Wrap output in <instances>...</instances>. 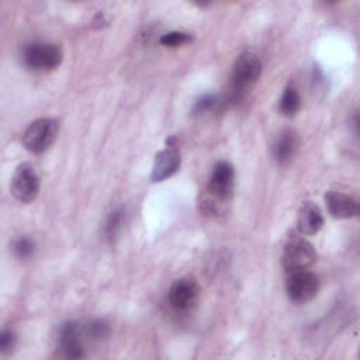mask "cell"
Returning a JSON list of instances; mask_svg holds the SVG:
<instances>
[{
	"mask_svg": "<svg viewBox=\"0 0 360 360\" xmlns=\"http://www.w3.org/2000/svg\"><path fill=\"white\" fill-rule=\"evenodd\" d=\"M233 166L225 160L218 162L211 172L205 194L200 201L201 212L212 217L222 214L224 204H226L233 194Z\"/></svg>",
	"mask_w": 360,
	"mask_h": 360,
	"instance_id": "1",
	"label": "cell"
},
{
	"mask_svg": "<svg viewBox=\"0 0 360 360\" xmlns=\"http://www.w3.org/2000/svg\"><path fill=\"white\" fill-rule=\"evenodd\" d=\"M59 132V122L55 118L44 117L32 121L22 132L21 142L31 153H44L55 142Z\"/></svg>",
	"mask_w": 360,
	"mask_h": 360,
	"instance_id": "2",
	"label": "cell"
},
{
	"mask_svg": "<svg viewBox=\"0 0 360 360\" xmlns=\"http://www.w3.org/2000/svg\"><path fill=\"white\" fill-rule=\"evenodd\" d=\"M63 53L60 48L51 42H30L22 49L24 65L35 72H49L62 63Z\"/></svg>",
	"mask_w": 360,
	"mask_h": 360,
	"instance_id": "3",
	"label": "cell"
},
{
	"mask_svg": "<svg viewBox=\"0 0 360 360\" xmlns=\"http://www.w3.org/2000/svg\"><path fill=\"white\" fill-rule=\"evenodd\" d=\"M262 75V62L259 56L253 52L240 53L231 73V86L235 96H242L246 90H249Z\"/></svg>",
	"mask_w": 360,
	"mask_h": 360,
	"instance_id": "4",
	"label": "cell"
},
{
	"mask_svg": "<svg viewBox=\"0 0 360 360\" xmlns=\"http://www.w3.org/2000/svg\"><path fill=\"white\" fill-rule=\"evenodd\" d=\"M281 260L283 267L288 274L294 271L308 270L316 260V250L307 239L292 236L284 246Z\"/></svg>",
	"mask_w": 360,
	"mask_h": 360,
	"instance_id": "5",
	"label": "cell"
},
{
	"mask_svg": "<svg viewBox=\"0 0 360 360\" xmlns=\"http://www.w3.org/2000/svg\"><path fill=\"white\" fill-rule=\"evenodd\" d=\"M39 187L41 181L35 167L27 162L20 163L15 167L10 183V191L13 197L24 204L32 202L39 193Z\"/></svg>",
	"mask_w": 360,
	"mask_h": 360,
	"instance_id": "6",
	"label": "cell"
},
{
	"mask_svg": "<svg viewBox=\"0 0 360 360\" xmlns=\"http://www.w3.org/2000/svg\"><path fill=\"white\" fill-rule=\"evenodd\" d=\"M285 290H287L288 298L292 302L304 304L312 300L318 294L319 280L314 273L308 270L294 271L288 274Z\"/></svg>",
	"mask_w": 360,
	"mask_h": 360,
	"instance_id": "7",
	"label": "cell"
},
{
	"mask_svg": "<svg viewBox=\"0 0 360 360\" xmlns=\"http://www.w3.org/2000/svg\"><path fill=\"white\" fill-rule=\"evenodd\" d=\"M198 297V284L191 277H180L174 280L169 290V302L177 312L191 311L197 305Z\"/></svg>",
	"mask_w": 360,
	"mask_h": 360,
	"instance_id": "8",
	"label": "cell"
},
{
	"mask_svg": "<svg viewBox=\"0 0 360 360\" xmlns=\"http://www.w3.org/2000/svg\"><path fill=\"white\" fill-rule=\"evenodd\" d=\"M84 329L76 322H65L59 328L58 342L59 350L66 359H83L84 357V347H83V338Z\"/></svg>",
	"mask_w": 360,
	"mask_h": 360,
	"instance_id": "9",
	"label": "cell"
},
{
	"mask_svg": "<svg viewBox=\"0 0 360 360\" xmlns=\"http://www.w3.org/2000/svg\"><path fill=\"white\" fill-rule=\"evenodd\" d=\"M181 158L176 145H167L155 155L150 179L153 183L163 181L172 177L180 167Z\"/></svg>",
	"mask_w": 360,
	"mask_h": 360,
	"instance_id": "10",
	"label": "cell"
},
{
	"mask_svg": "<svg viewBox=\"0 0 360 360\" xmlns=\"http://www.w3.org/2000/svg\"><path fill=\"white\" fill-rule=\"evenodd\" d=\"M325 202L328 212L336 219H347L359 214V204L349 194L330 190L325 194Z\"/></svg>",
	"mask_w": 360,
	"mask_h": 360,
	"instance_id": "11",
	"label": "cell"
},
{
	"mask_svg": "<svg viewBox=\"0 0 360 360\" xmlns=\"http://www.w3.org/2000/svg\"><path fill=\"white\" fill-rule=\"evenodd\" d=\"M298 149H300L298 132L294 128H285L280 132V135L274 142L273 155L280 165H288L295 158Z\"/></svg>",
	"mask_w": 360,
	"mask_h": 360,
	"instance_id": "12",
	"label": "cell"
},
{
	"mask_svg": "<svg viewBox=\"0 0 360 360\" xmlns=\"http://www.w3.org/2000/svg\"><path fill=\"white\" fill-rule=\"evenodd\" d=\"M323 226V215L318 204L305 201L298 210L297 228L302 235H315Z\"/></svg>",
	"mask_w": 360,
	"mask_h": 360,
	"instance_id": "13",
	"label": "cell"
},
{
	"mask_svg": "<svg viewBox=\"0 0 360 360\" xmlns=\"http://www.w3.org/2000/svg\"><path fill=\"white\" fill-rule=\"evenodd\" d=\"M300 108H301V96L295 86L288 84L278 100V110L285 117H294L300 111Z\"/></svg>",
	"mask_w": 360,
	"mask_h": 360,
	"instance_id": "14",
	"label": "cell"
},
{
	"mask_svg": "<svg viewBox=\"0 0 360 360\" xmlns=\"http://www.w3.org/2000/svg\"><path fill=\"white\" fill-rule=\"evenodd\" d=\"M84 336L93 342H101L110 335V325L104 319H93L84 328Z\"/></svg>",
	"mask_w": 360,
	"mask_h": 360,
	"instance_id": "15",
	"label": "cell"
},
{
	"mask_svg": "<svg viewBox=\"0 0 360 360\" xmlns=\"http://www.w3.org/2000/svg\"><path fill=\"white\" fill-rule=\"evenodd\" d=\"M124 218H125V212L122 208H117L112 212H110L104 225V235L108 240H112L117 238V235L122 228Z\"/></svg>",
	"mask_w": 360,
	"mask_h": 360,
	"instance_id": "16",
	"label": "cell"
},
{
	"mask_svg": "<svg viewBox=\"0 0 360 360\" xmlns=\"http://www.w3.org/2000/svg\"><path fill=\"white\" fill-rule=\"evenodd\" d=\"M193 41V35L186 31H170L160 37L159 42L166 48H177Z\"/></svg>",
	"mask_w": 360,
	"mask_h": 360,
	"instance_id": "17",
	"label": "cell"
},
{
	"mask_svg": "<svg viewBox=\"0 0 360 360\" xmlns=\"http://www.w3.org/2000/svg\"><path fill=\"white\" fill-rule=\"evenodd\" d=\"M11 248H13V253L21 260H25V259L31 257L35 252V243L28 236L15 238Z\"/></svg>",
	"mask_w": 360,
	"mask_h": 360,
	"instance_id": "18",
	"label": "cell"
},
{
	"mask_svg": "<svg viewBox=\"0 0 360 360\" xmlns=\"http://www.w3.org/2000/svg\"><path fill=\"white\" fill-rule=\"evenodd\" d=\"M217 104H218V101H217V97H215V96L204 94V96H201V97L195 101V104H194V112H195V114L208 112V111H211L212 108H215Z\"/></svg>",
	"mask_w": 360,
	"mask_h": 360,
	"instance_id": "19",
	"label": "cell"
},
{
	"mask_svg": "<svg viewBox=\"0 0 360 360\" xmlns=\"http://www.w3.org/2000/svg\"><path fill=\"white\" fill-rule=\"evenodd\" d=\"M17 343V338L11 330H3L0 335V352L3 354H7L10 352H13V349L15 347Z\"/></svg>",
	"mask_w": 360,
	"mask_h": 360,
	"instance_id": "20",
	"label": "cell"
},
{
	"mask_svg": "<svg viewBox=\"0 0 360 360\" xmlns=\"http://www.w3.org/2000/svg\"><path fill=\"white\" fill-rule=\"evenodd\" d=\"M107 18H105V15H104V13H97L96 14V17L93 18V27L94 28H103L104 25H107Z\"/></svg>",
	"mask_w": 360,
	"mask_h": 360,
	"instance_id": "21",
	"label": "cell"
}]
</instances>
